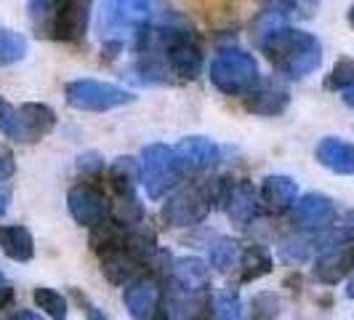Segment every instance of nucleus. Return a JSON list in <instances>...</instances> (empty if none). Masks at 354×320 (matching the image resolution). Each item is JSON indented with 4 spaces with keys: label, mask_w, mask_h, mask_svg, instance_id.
Instances as JSON below:
<instances>
[{
    "label": "nucleus",
    "mask_w": 354,
    "mask_h": 320,
    "mask_svg": "<svg viewBox=\"0 0 354 320\" xmlns=\"http://www.w3.org/2000/svg\"><path fill=\"white\" fill-rule=\"evenodd\" d=\"M259 48L272 70L288 80H304L322 64V43L296 27H269L259 37Z\"/></svg>",
    "instance_id": "nucleus-1"
},
{
    "label": "nucleus",
    "mask_w": 354,
    "mask_h": 320,
    "mask_svg": "<svg viewBox=\"0 0 354 320\" xmlns=\"http://www.w3.org/2000/svg\"><path fill=\"white\" fill-rule=\"evenodd\" d=\"M158 0H102L99 37L109 56L123 48H136L149 30Z\"/></svg>",
    "instance_id": "nucleus-2"
},
{
    "label": "nucleus",
    "mask_w": 354,
    "mask_h": 320,
    "mask_svg": "<svg viewBox=\"0 0 354 320\" xmlns=\"http://www.w3.org/2000/svg\"><path fill=\"white\" fill-rule=\"evenodd\" d=\"M147 37L158 46L171 75H176L181 80H195L203 72V46L200 37L187 30V27H149Z\"/></svg>",
    "instance_id": "nucleus-3"
},
{
    "label": "nucleus",
    "mask_w": 354,
    "mask_h": 320,
    "mask_svg": "<svg viewBox=\"0 0 354 320\" xmlns=\"http://www.w3.org/2000/svg\"><path fill=\"white\" fill-rule=\"evenodd\" d=\"M208 78L227 96H245L261 83V70L253 53L232 46V48H221L211 59Z\"/></svg>",
    "instance_id": "nucleus-4"
},
{
    "label": "nucleus",
    "mask_w": 354,
    "mask_h": 320,
    "mask_svg": "<svg viewBox=\"0 0 354 320\" xmlns=\"http://www.w3.org/2000/svg\"><path fill=\"white\" fill-rule=\"evenodd\" d=\"M184 166L168 144H147L142 150V184L149 200H162L184 179Z\"/></svg>",
    "instance_id": "nucleus-5"
},
{
    "label": "nucleus",
    "mask_w": 354,
    "mask_h": 320,
    "mask_svg": "<svg viewBox=\"0 0 354 320\" xmlns=\"http://www.w3.org/2000/svg\"><path fill=\"white\" fill-rule=\"evenodd\" d=\"M64 99L72 109H80V112H109V109L136 102L131 91L120 89L115 83H104V80H91V78L67 83Z\"/></svg>",
    "instance_id": "nucleus-6"
},
{
    "label": "nucleus",
    "mask_w": 354,
    "mask_h": 320,
    "mask_svg": "<svg viewBox=\"0 0 354 320\" xmlns=\"http://www.w3.org/2000/svg\"><path fill=\"white\" fill-rule=\"evenodd\" d=\"M211 211L213 200L208 195V187L205 181H200L195 187L178 190L174 197H168V203L162 206V219L171 227H192V224H200Z\"/></svg>",
    "instance_id": "nucleus-7"
},
{
    "label": "nucleus",
    "mask_w": 354,
    "mask_h": 320,
    "mask_svg": "<svg viewBox=\"0 0 354 320\" xmlns=\"http://www.w3.org/2000/svg\"><path fill=\"white\" fill-rule=\"evenodd\" d=\"M67 208L70 216L83 227H96L112 216V206L93 184H75L67 193Z\"/></svg>",
    "instance_id": "nucleus-8"
},
{
    "label": "nucleus",
    "mask_w": 354,
    "mask_h": 320,
    "mask_svg": "<svg viewBox=\"0 0 354 320\" xmlns=\"http://www.w3.org/2000/svg\"><path fill=\"white\" fill-rule=\"evenodd\" d=\"M354 272V240H341L333 243L328 249L317 251L315 259V281L322 285H336L341 281H346Z\"/></svg>",
    "instance_id": "nucleus-9"
},
{
    "label": "nucleus",
    "mask_w": 354,
    "mask_h": 320,
    "mask_svg": "<svg viewBox=\"0 0 354 320\" xmlns=\"http://www.w3.org/2000/svg\"><path fill=\"white\" fill-rule=\"evenodd\" d=\"M290 222L304 232H319L336 222V206L328 195L306 193L290 206Z\"/></svg>",
    "instance_id": "nucleus-10"
},
{
    "label": "nucleus",
    "mask_w": 354,
    "mask_h": 320,
    "mask_svg": "<svg viewBox=\"0 0 354 320\" xmlns=\"http://www.w3.org/2000/svg\"><path fill=\"white\" fill-rule=\"evenodd\" d=\"M162 296H165V288L160 285L155 275H147V272L139 275L136 281H131L123 291L125 310L139 320L155 318L158 310L162 307Z\"/></svg>",
    "instance_id": "nucleus-11"
},
{
    "label": "nucleus",
    "mask_w": 354,
    "mask_h": 320,
    "mask_svg": "<svg viewBox=\"0 0 354 320\" xmlns=\"http://www.w3.org/2000/svg\"><path fill=\"white\" fill-rule=\"evenodd\" d=\"M91 6L93 0H62L53 21V37L64 43H80L88 33Z\"/></svg>",
    "instance_id": "nucleus-12"
},
{
    "label": "nucleus",
    "mask_w": 354,
    "mask_h": 320,
    "mask_svg": "<svg viewBox=\"0 0 354 320\" xmlns=\"http://www.w3.org/2000/svg\"><path fill=\"white\" fill-rule=\"evenodd\" d=\"M178 160L187 174H203L211 171L213 166L221 160V147L208 139V136H187L174 147Z\"/></svg>",
    "instance_id": "nucleus-13"
},
{
    "label": "nucleus",
    "mask_w": 354,
    "mask_h": 320,
    "mask_svg": "<svg viewBox=\"0 0 354 320\" xmlns=\"http://www.w3.org/2000/svg\"><path fill=\"white\" fill-rule=\"evenodd\" d=\"M288 105H290V94L274 80H261L256 89L243 96V107L253 115H264V118L283 115Z\"/></svg>",
    "instance_id": "nucleus-14"
},
{
    "label": "nucleus",
    "mask_w": 354,
    "mask_h": 320,
    "mask_svg": "<svg viewBox=\"0 0 354 320\" xmlns=\"http://www.w3.org/2000/svg\"><path fill=\"white\" fill-rule=\"evenodd\" d=\"M171 278H174V288L192 294V296H205L211 291V269L197 256L178 259L171 269Z\"/></svg>",
    "instance_id": "nucleus-15"
},
{
    "label": "nucleus",
    "mask_w": 354,
    "mask_h": 320,
    "mask_svg": "<svg viewBox=\"0 0 354 320\" xmlns=\"http://www.w3.org/2000/svg\"><path fill=\"white\" fill-rule=\"evenodd\" d=\"M221 208L227 211L232 224L248 227L250 222L256 219V213H259V195H256L253 184L245 181V179L243 181H234L230 187V193H227V200H224Z\"/></svg>",
    "instance_id": "nucleus-16"
},
{
    "label": "nucleus",
    "mask_w": 354,
    "mask_h": 320,
    "mask_svg": "<svg viewBox=\"0 0 354 320\" xmlns=\"http://www.w3.org/2000/svg\"><path fill=\"white\" fill-rule=\"evenodd\" d=\"M19 123H21V144L40 142L56 128V112L48 105L27 102L19 107Z\"/></svg>",
    "instance_id": "nucleus-17"
},
{
    "label": "nucleus",
    "mask_w": 354,
    "mask_h": 320,
    "mask_svg": "<svg viewBox=\"0 0 354 320\" xmlns=\"http://www.w3.org/2000/svg\"><path fill=\"white\" fill-rule=\"evenodd\" d=\"M99 259H102V272H104V278L112 285H128L131 281H136L139 275H144V269H147L131 251L125 249V243L120 249L102 254Z\"/></svg>",
    "instance_id": "nucleus-18"
},
{
    "label": "nucleus",
    "mask_w": 354,
    "mask_h": 320,
    "mask_svg": "<svg viewBox=\"0 0 354 320\" xmlns=\"http://www.w3.org/2000/svg\"><path fill=\"white\" fill-rule=\"evenodd\" d=\"M259 197H261V203H264L272 213H285V211H290V206H293L296 197H299V184L290 177L274 174V177H266L264 181H261Z\"/></svg>",
    "instance_id": "nucleus-19"
},
{
    "label": "nucleus",
    "mask_w": 354,
    "mask_h": 320,
    "mask_svg": "<svg viewBox=\"0 0 354 320\" xmlns=\"http://www.w3.org/2000/svg\"><path fill=\"white\" fill-rule=\"evenodd\" d=\"M319 166H325L328 171L341 174V177H352L354 174V144L336 139V136H325L315 150Z\"/></svg>",
    "instance_id": "nucleus-20"
},
{
    "label": "nucleus",
    "mask_w": 354,
    "mask_h": 320,
    "mask_svg": "<svg viewBox=\"0 0 354 320\" xmlns=\"http://www.w3.org/2000/svg\"><path fill=\"white\" fill-rule=\"evenodd\" d=\"M106 181L115 197L136 195V187L142 181V163L136 158H118L106 168Z\"/></svg>",
    "instance_id": "nucleus-21"
},
{
    "label": "nucleus",
    "mask_w": 354,
    "mask_h": 320,
    "mask_svg": "<svg viewBox=\"0 0 354 320\" xmlns=\"http://www.w3.org/2000/svg\"><path fill=\"white\" fill-rule=\"evenodd\" d=\"M0 251L11 262H30L35 256L32 232L21 224H0Z\"/></svg>",
    "instance_id": "nucleus-22"
},
{
    "label": "nucleus",
    "mask_w": 354,
    "mask_h": 320,
    "mask_svg": "<svg viewBox=\"0 0 354 320\" xmlns=\"http://www.w3.org/2000/svg\"><path fill=\"white\" fill-rule=\"evenodd\" d=\"M125 249L131 251L144 267H152V262L158 259V235L155 230H149L144 222L139 224H125Z\"/></svg>",
    "instance_id": "nucleus-23"
},
{
    "label": "nucleus",
    "mask_w": 354,
    "mask_h": 320,
    "mask_svg": "<svg viewBox=\"0 0 354 320\" xmlns=\"http://www.w3.org/2000/svg\"><path fill=\"white\" fill-rule=\"evenodd\" d=\"M240 283H253L272 272V256L261 246H250L240 254Z\"/></svg>",
    "instance_id": "nucleus-24"
},
{
    "label": "nucleus",
    "mask_w": 354,
    "mask_h": 320,
    "mask_svg": "<svg viewBox=\"0 0 354 320\" xmlns=\"http://www.w3.org/2000/svg\"><path fill=\"white\" fill-rule=\"evenodd\" d=\"M240 243L232 240V238H216L211 246H208V265L216 269V272H230L240 265Z\"/></svg>",
    "instance_id": "nucleus-25"
},
{
    "label": "nucleus",
    "mask_w": 354,
    "mask_h": 320,
    "mask_svg": "<svg viewBox=\"0 0 354 320\" xmlns=\"http://www.w3.org/2000/svg\"><path fill=\"white\" fill-rule=\"evenodd\" d=\"M312 251H315V238L312 235H288V238L280 240V246H277L280 259L290 262V265L306 262L312 256Z\"/></svg>",
    "instance_id": "nucleus-26"
},
{
    "label": "nucleus",
    "mask_w": 354,
    "mask_h": 320,
    "mask_svg": "<svg viewBox=\"0 0 354 320\" xmlns=\"http://www.w3.org/2000/svg\"><path fill=\"white\" fill-rule=\"evenodd\" d=\"M24 56H27V37L8 27H0V67L17 64Z\"/></svg>",
    "instance_id": "nucleus-27"
},
{
    "label": "nucleus",
    "mask_w": 354,
    "mask_h": 320,
    "mask_svg": "<svg viewBox=\"0 0 354 320\" xmlns=\"http://www.w3.org/2000/svg\"><path fill=\"white\" fill-rule=\"evenodd\" d=\"M35 304L53 320H64L67 318V299L59 294V291H53L48 285H37L35 288Z\"/></svg>",
    "instance_id": "nucleus-28"
},
{
    "label": "nucleus",
    "mask_w": 354,
    "mask_h": 320,
    "mask_svg": "<svg viewBox=\"0 0 354 320\" xmlns=\"http://www.w3.org/2000/svg\"><path fill=\"white\" fill-rule=\"evenodd\" d=\"M354 83V59H338L336 67L325 78V89L328 91H344Z\"/></svg>",
    "instance_id": "nucleus-29"
},
{
    "label": "nucleus",
    "mask_w": 354,
    "mask_h": 320,
    "mask_svg": "<svg viewBox=\"0 0 354 320\" xmlns=\"http://www.w3.org/2000/svg\"><path fill=\"white\" fill-rule=\"evenodd\" d=\"M0 134L21 142V123H19V109L14 105H8L3 96H0Z\"/></svg>",
    "instance_id": "nucleus-30"
},
{
    "label": "nucleus",
    "mask_w": 354,
    "mask_h": 320,
    "mask_svg": "<svg viewBox=\"0 0 354 320\" xmlns=\"http://www.w3.org/2000/svg\"><path fill=\"white\" fill-rule=\"evenodd\" d=\"M213 312L211 315H216V318H240L243 312V304H240V299H237V294H232V291H224L221 296H216V302H213L211 307Z\"/></svg>",
    "instance_id": "nucleus-31"
},
{
    "label": "nucleus",
    "mask_w": 354,
    "mask_h": 320,
    "mask_svg": "<svg viewBox=\"0 0 354 320\" xmlns=\"http://www.w3.org/2000/svg\"><path fill=\"white\" fill-rule=\"evenodd\" d=\"M280 312V302L274 299V294H259L253 299V315L256 318H274Z\"/></svg>",
    "instance_id": "nucleus-32"
},
{
    "label": "nucleus",
    "mask_w": 354,
    "mask_h": 320,
    "mask_svg": "<svg viewBox=\"0 0 354 320\" xmlns=\"http://www.w3.org/2000/svg\"><path fill=\"white\" fill-rule=\"evenodd\" d=\"M77 171L86 174V177H96V174L104 171V160H102V155H96V152H86V155L77 158Z\"/></svg>",
    "instance_id": "nucleus-33"
},
{
    "label": "nucleus",
    "mask_w": 354,
    "mask_h": 320,
    "mask_svg": "<svg viewBox=\"0 0 354 320\" xmlns=\"http://www.w3.org/2000/svg\"><path fill=\"white\" fill-rule=\"evenodd\" d=\"M17 174V160H14V152L0 144V181H8V179Z\"/></svg>",
    "instance_id": "nucleus-34"
},
{
    "label": "nucleus",
    "mask_w": 354,
    "mask_h": 320,
    "mask_svg": "<svg viewBox=\"0 0 354 320\" xmlns=\"http://www.w3.org/2000/svg\"><path fill=\"white\" fill-rule=\"evenodd\" d=\"M11 304H14V288H11L8 283H3L0 285V312L8 310Z\"/></svg>",
    "instance_id": "nucleus-35"
},
{
    "label": "nucleus",
    "mask_w": 354,
    "mask_h": 320,
    "mask_svg": "<svg viewBox=\"0 0 354 320\" xmlns=\"http://www.w3.org/2000/svg\"><path fill=\"white\" fill-rule=\"evenodd\" d=\"M8 200H11V190L3 187L0 190V216H6V211H8Z\"/></svg>",
    "instance_id": "nucleus-36"
},
{
    "label": "nucleus",
    "mask_w": 354,
    "mask_h": 320,
    "mask_svg": "<svg viewBox=\"0 0 354 320\" xmlns=\"http://www.w3.org/2000/svg\"><path fill=\"white\" fill-rule=\"evenodd\" d=\"M341 94H344V102H346V105H349V107H352V109H354V83H352V86H349V89H344V91H341Z\"/></svg>",
    "instance_id": "nucleus-37"
},
{
    "label": "nucleus",
    "mask_w": 354,
    "mask_h": 320,
    "mask_svg": "<svg viewBox=\"0 0 354 320\" xmlns=\"http://www.w3.org/2000/svg\"><path fill=\"white\" fill-rule=\"evenodd\" d=\"M344 224H346V230L352 232V238H354V211L346 216V222H344Z\"/></svg>",
    "instance_id": "nucleus-38"
},
{
    "label": "nucleus",
    "mask_w": 354,
    "mask_h": 320,
    "mask_svg": "<svg viewBox=\"0 0 354 320\" xmlns=\"http://www.w3.org/2000/svg\"><path fill=\"white\" fill-rule=\"evenodd\" d=\"M346 296L354 299V272H352V278H349V283H346Z\"/></svg>",
    "instance_id": "nucleus-39"
},
{
    "label": "nucleus",
    "mask_w": 354,
    "mask_h": 320,
    "mask_svg": "<svg viewBox=\"0 0 354 320\" xmlns=\"http://www.w3.org/2000/svg\"><path fill=\"white\" fill-rule=\"evenodd\" d=\"M349 24L354 27V3H352V8H349Z\"/></svg>",
    "instance_id": "nucleus-40"
},
{
    "label": "nucleus",
    "mask_w": 354,
    "mask_h": 320,
    "mask_svg": "<svg viewBox=\"0 0 354 320\" xmlns=\"http://www.w3.org/2000/svg\"><path fill=\"white\" fill-rule=\"evenodd\" d=\"M3 283H6V278H3V272H0V285H3Z\"/></svg>",
    "instance_id": "nucleus-41"
}]
</instances>
